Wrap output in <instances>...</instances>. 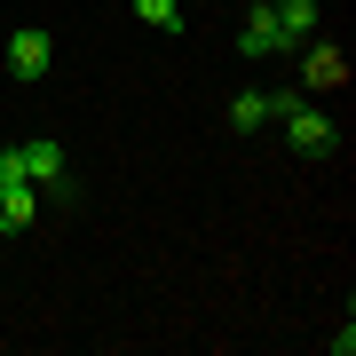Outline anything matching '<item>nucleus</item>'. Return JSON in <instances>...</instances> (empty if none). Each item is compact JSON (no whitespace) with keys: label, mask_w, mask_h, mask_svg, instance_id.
Returning a JSON list of instances; mask_svg holds the SVG:
<instances>
[{"label":"nucleus","mask_w":356,"mask_h":356,"mask_svg":"<svg viewBox=\"0 0 356 356\" xmlns=\"http://www.w3.org/2000/svg\"><path fill=\"white\" fill-rule=\"evenodd\" d=\"M277 127H285V143H293L301 159H325L332 143H341V135H332V119H325V111H309V103H293V111L277 119Z\"/></svg>","instance_id":"1"},{"label":"nucleus","mask_w":356,"mask_h":356,"mask_svg":"<svg viewBox=\"0 0 356 356\" xmlns=\"http://www.w3.org/2000/svg\"><path fill=\"white\" fill-rule=\"evenodd\" d=\"M277 48H285L277 8H269V0H261V8H245V24H238V56H245V64H269Z\"/></svg>","instance_id":"2"},{"label":"nucleus","mask_w":356,"mask_h":356,"mask_svg":"<svg viewBox=\"0 0 356 356\" xmlns=\"http://www.w3.org/2000/svg\"><path fill=\"white\" fill-rule=\"evenodd\" d=\"M48 64H56V40H48V32H32V24H24V32L8 40V72H16V79H40Z\"/></svg>","instance_id":"3"},{"label":"nucleus","mask_w":356,"mask_h":356,"mask_svg":"<svg viewBox=\"0 0 356 356\" xmlns=\"http://www.w3.org/2000/svg\"><path fill=\"white\" fill-rule=\"evenodd\" d=\"M32 214H40V206H32V182H0V238H24Z\"/></svg>","instance_id":"4"},{"label":"nucleus","mask_w":356,"mask_h":356,"mask_svg":"<svg viewBox=\"0 0 356 356\" xmlns=\"http://www.w3.org/2000/svg\"><path fill=\"white\" fill-rule=\"evenodd\" d=\"M16 151H24V182L64 191V151H56V143H16Z\"/></svg>","instance_id":"5"},{"label":"nucleus","mask_w":356,"mask_h":356,"mask_svg":"<svg viewBox=\"0 0 356 356\" xmlns=\"http://www.w3.org/2000/svg\"><path fill=\"white\" fill-rule=\"evenodd\" d=\"M269 8H277V32H285V48H293V40H309V32L325 24V16H317V0H269Z\"/></svg>","instance_id":"6"},{"label":"nucleus","mask_w":356,"mask_h":356,"mask_svg":"<svg viewBox=\"0 0 356 356\" xmlns=\"http://www.w3.org/2000/svg\"><path fill=\"white\" fill-rule=\"evenodd\" d=\"M301 88H348V64H341V48H309V64H301Z\"/></svg>","instance_id":"7"},{"label":"nucleus","mask_w":356,"mask_h":356,"mask_svg":"<svg viewBox=\"0 0 356 356\" xmlns=\"http://www.w3.org/2000/svg\"><path fill=\"white\" fill-rule=\"evenodd\" d=\"M261 127H269V95L245 88L238 103H229V135H261Z\"/></svg>","instance_id":"8"},{"label":"nucleus","mask_w":356,"mask_h":356,"mask_svg":"<svg viewBox=\"0 0 356 356\" xmlns=\"http://www.w3.org/2000/svg\"><path fill=\"white\" fill-rule=\"evenodd\" d=\"M135 16L151 32H182V0H135Z\"/></svg>","instance_id":"9"},{"label":"nucleus","mask_w":356,"mask_h":356,"mask_svg":"<svg viewBox=\"0 0 356 356\" xmlns=\"http://www.w3.org/2000/svg\"><path fill=\"white\" fill-rule=\"evenodd\" d=\"M0 182H24V151H0Z\"/></svg>","instance_id":"10"}]
</instances>
